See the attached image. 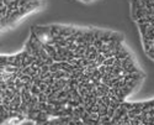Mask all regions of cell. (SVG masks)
<instances>
[{
    "mask_svg": "<svg viewBox=\"0 0 154 125\" xmlns=\"http://www.w3.org/2000/svg\"><path fill=\"white\" fill-rule=\"evenodd\" d=\"M45 0H2L0 2L2 31L14 27L23 18L41 10Z\"/></svg>",
    "mask_w": 154,
    "mask_h": 125,
    "instance_id": "cell-1",
    "label": "cell"
}]
</instances>
